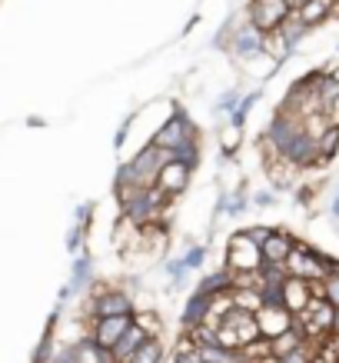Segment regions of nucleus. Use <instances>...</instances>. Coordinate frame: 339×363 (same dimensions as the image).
I'll list each match as a JSON object with an SVG mask.
<instances>
[{
    "mask_svg": "<svg viewBox=\"0 0 339 363\" xmlns=\"http://www.w3.org/2000/svg\"><path fill=\"white\" fill-rule=\"evenodd\" d=\"M170 164V150H163V147H156L154 140L143 147L140 154L133 157V160H127V167H130V177L137 187H154L156 184V174H160V167Z\"/></svg>",
    "mask_w": 339,
    "mask_h": 363,
    "instance_id": "1",
    "label": "nucleus"
},
{
    "mask_svg": "<svg viewBox=\"0 0 339 363\" xmlns=\"http://www.w3.org/2000/svg\"><path fill=\"white\" fill-rule=\"evenodd\" d=\"M193 137H200L197 123L190 121V113H186L183 107H173V113L160 123V130H156L150 140H154L156 147H163V150H173V147H180L183 140H193Z\"/></svg>",
    "mask_w": 339,
    "mask_h": 363,
    "instance_id": "2",
    "label": "nucleus"
},
{
    "mask_svg": "<svg viewBox=\"0 0 339 363\" xmlns=\"http://www.w3.org/2000/svg\"><path fill=\"white\" fill-rule=\"evenodd\" d=\"M223 264L230 267L233 274H243V270H260L263 267L260 243H253L243 230H236L230 240H226V260H223Z\"/></svg>",
    "mask_w": 339,
    "mask_h": 363,
    "instance_id": "3",
    "label": "nucleus"
},
{
    "mask_svg": "<svg viewBox=\"0 0 339 363\" xmlns=\"http://www.w3.org/2000/svg\"><path fill=\"white\" fill-rule=\"evenodd\" d=\"M289 13L293 11H289V4H286V0H250V7H246V21H250L256 30L270 33V30H276Z\"/></svg>",
    "mask_w": 339,
    "mask_h": 363,
    "instance_id": "4",
    "label": "nucleus"
},
{
    "mask_svg": "<svg viewBox=\"0 0 339 363\" xmlns=\"http://www.w3.org/2000/svg\"><path fill=\"white\" fill-rule=\"evenodd\" d=\"M263 44H266V33L256 30L250 21L240 23V27H233L230 30V50L236 60H256V57H263Z\"/></svg>",
    "mask_w": 339,
    "mask_h": 363,
    "instance_id": "5",
    "label": "nucleus"
},
{
    "mask_svg": "<svg viewBox=\"0 0 339 363\" xmlns=\"http://www.w3.org/2000/svg\"><path fill=\"white\" fill-rule=\"evenodd\" d=\"M190 177H193V170L186 164H176V160H170V164L160 167V174H156V187L163 190L170 200L183 197L186 187H190Z\"/></svg>",
    "mask_w": 339,
    "mask_h": 363,
    "instance_id": "6",
    "label": "nucleus"
},
{
    "mask_svg": "<svg viewBox=\"0 0 339 363\" xmlns=\"http://www.w3.org/2000/svg\"><path fill=\"white\" fill-rule=\"evenodd\" d=\"M130 323H133V317H97L90 323V340L97 343V347H103V350H110Z\"/></svg>",
    "mask_w": 339,
    "mask_h": 363,
    "instance_id": "7",
    "label": "nucleus"
},
{
    "mask_svg": "<svg viewBox=\"0 0 339 363\" xmlns=\"http://www.w3.org/2000/svg\"><path fill=\"white\" fill-rule=\"evenodd\" d=\"M256 327H260V337L273 340V337H280L283 330L293 327V313L286 307H266V303H263V307L256 310Z\"/></svg>",
    "mask_w": 339,
    "mask_h": 363,
    "instance_id": "8",
    "label": "nucleus"
},
{
    "mask_svg": "<svg viewBox=\"0 0 339 363\" xmlns=\"http://www.w3.org/2000/svg\"><path fill=\"white\" fill-rule=\"evenodd\" d=\"M296 247V237L289 230H283V227H273V233L263 240V264H283L286 267V257L293 253Z\"/></svg>",
    "mask_w": 339,
    "mask_h": 363,
    "instance_id": "9",
    "label": "nucleus"
},
{
    "mask_svg": "<svg viewBox=\"0 0 339 363\" xmlns=\"http://www.w3.org/2000/svg\"><path fill=\"white\" fill-rule=\"evenodd\" d=\"M309 300H313V294H309V280H303V277H286L283 280V307L289 310L293 317L306 310Z\"/></svg>",
    "mask_w": 339,
    "mask_h": 363,
    "instance_id": "10",
    "label": "nucleus"
},
{
    "mask_svg": "<svg viewBox=\"0 0 339 363\" xmlns=\"http://www.w3.org/2000/svg\"><path fill=\"white\" fill-rule=\"evenodd\" d=\"M146 340H150V337H146V330H143V327H137V323H130V327L123 330L120 340L110 347V357H113V363H127Z\"/></svg>",
    "mask_w": 339,
    "mask_h": 363,
    "instance_id": "11",
    "label": "nucleus"
},
{
    "mask_svg": "<svg viewBox=\"0 0 339 363\" xmlns=\"http://www.w3.org/2000/svg\"><path fill=\"white\" fill-rule=\"evenodd\" d=\"M209 310H213V297H207V294L193 290V294L186 297V307H183V330H190V327H200V323H207V320H209Z\"/></svg>",
    "mask_w": 339,
    "mask_h": 363,
    "instance_id": "12",
    "label": "nucleus"
},
{
    "mask_svg": "<svg viewBox=\"0 0 339 363\" xmlns=\"http://www.w3.org/2000/svg\"><path fill=\"white\" fill-rule=\"evenodd\" d=\"M233 270L226 264L223 267H217L213 274H207L203 280L197 284V290L200 294H207V297H223V294H233Z\"/></svg>",
    "mask_w": 339,
    "mask_h": 363,
    "instance_id": "13",
    "label": "nucleus"
},
{
    "mask_svg": "<svg viewBox=\"0 0 339 363\" xmlns=\"http://www.w3.org/2000/svg\"><path fill=\"white\" fill-rule=\"evenodd\" d=\"M333 11H336V0H306L299 11H293L299 21L306 23L309 30L316 27V23H326L329 17H333Z\"/></svg>",
    "mask_w": 339,
    "mask_h": 363,
    "instance_id": "14",
    "label": "nucleus"
},
{
    "mask_svg": "<svg viewBox=\"0 0 339 363\" xmlns=\"http://www.w3.org/2000/svg\"><path fill=\"white\" fill-rule=\"evenodd\" d=\"M90 284H93V260H90V253H80L77 260H74L67 290H70V294H84V290H90Z\"/></svg>",
    "mask_w": 339,
    "mask_h": 363,
    "instance_id": "15",
    "label": "nucleus"
},
{
    "mask_svg": "<svg viewBox=\"0 0 339 363\" xmlns=\"http://www.w3.org/2000/svg\"><path fill=\"white\" fill-rule=\"evenodd\" d=\"M170 160H176V164H186L190 170H197L200 160H203V143H200V137H193V140H183L180 147H173V150H170Z\"/></svg>",
    "mask_w": 339,
    "mask_h": 363,
    "instance_id": "16",
    "label": "nucleus"
},
{
    "mask_svg": "<svg viewBox=\"0 0 339 363\" xmlns=\"http://www.w3.org/2000/svg\"><path fill=\"white\" fill-rule=\"evenodd\" d=\"M276 30H280V37H283L286 44H289V47H293V50H296V47H299V40H303V37H306V33H309V27H306V23H303V21H299L296 13H289V17H286V21L280 23Z\"/></svg>",
    "mask_w": 339,
    "mask_h": 363,
    "instance_id": "17",
    "label": "nucleus"
},
{
    "mask_svg": "<svg viewBox=\"0 0 339 363\" xmlns=\"http://www.w3.org/2000/svg\"><path fill=\"white\" fill-rule=\"evenodd\" d=\"M316 154H319V164L316 167H326L333 157L339 154V127H329L323 137L316 140Z\"/></svg>",
    "mask_w": 339,
    "mask_h": 363,
    "instance_id": "18",
    "label": "nucleus"
},
{
    "mask_svg": "<svg viewBox=\"0 0 339 363\" xmlns=\"http://www.w3.org/2000/svg\"><path fill=\"white\" fill-rule=\"evenodd\" d=\"M127 363H163V343H160V337H150Z\"/></svg>",
    "mask_w": 339,
    "mask_h": 363,
    "instance_id": "19",
    "label": "nucleus"
},
{
    "mask_svg": "<svg viewBox=\"0 0 339 363\" xmlns=\"http://www.w3.org/2000/svg\"><path fill=\"white\" fill-rule=\"evenodd\" d=\"M260 97H263L260 90H253V94L240 97V104H236V111L230 113V123H233V127H240V130L246 127V117H250V111L256 107V104H260Z\"/></svg>",
    "mask_w": 339,
    "mask_h": 363,
    "instance_id": "20",
    "label": "nucleus"
},
{
    "mask_svg": "<svg viewBox=\"0 0 339 363\" xmlns=\"http://www.w3.org/2000/svg\"><path fill=\"white\" fill-rule=\"evenodd\" d=\"M240 143H243V130H240V127L226 123V127L219 130V150H223V157H233L236 150H240Z\"/></svg>",
    "mask_w": 339,
    "mask_h": 363,
    "instance_id": "21",
    "label": "nucleus"
},
{
    "mask_svg": "<svg viewBox=\"0 0 339 363\" xmlns=\"http://www.w3.org/2000/svg\"><path fill=\"white\" fill-rule=\"evenodd\" d=\"M233 307L246 310V313H256V310L263 307V294L260 290H233Z\"/></svg>",
    "mask_w": 339,
    "mask_h": 363,
    "instance_id": "22",
    "label": "nucleus"
},
{
    "mask_svg": "<svg viewBox=\"0 0 339 363\" xmlns=\"http://www.w3.org/2000/svg\"><path fill=\"white\" fill-rule=\"evenodd\" d=\"M176 260L186 267V274H190V270H200L203 260H207V247H203V243H190L183 250V257H176Z\"/></svg>",
    "mask_w": 339,
    "mask_h": 363,
    "instance_id": "23",
    "label": "nucleus"
},
{
    "mask_svg": "<svg viewBox=\"0 0 339 363\" xmlns=\"http://www.w3.org/2000/svg\"><path fill=\"white\" fill-rule=\"evenodd\" d=\"M173 363H203V353H200V347H193V343L186 340H180L176 343V357H173Z\"/></svg>",
    "mask_w": 339,
    "mask_h": 363,
    "instance_id": "24",
    "label": "nucleus"
},
{
    "mask_svg": "<svg viewBox=\"0 0 339 363\" xmlns=\"http://www.w3.org/2000/svg\"><path fill=\"white\" fill-rule=\"evenodd\" d=\"M133 323L146 330V337H160V317L156 313H133Z\"/></svg>",
    "mask_w": 339,
    "mask_h": 363,
    "instance_id": "25",
    "label": "nucleus"
},
{
    "mask_svg": "<svg viewBox=\"0 0 339 363\" xmlns=\"http://www.w3.org/2000/svg\"><path fill=\"white\" fill-rule=\"evenodd\" d=\"M236 104H240V90H226V94H223V97L217 100V113L230 117V113L236 111Z\"/></svg>",
    "mask_w": 339,
    "mask_h": 363,
    "instance_id": "26",
    "label": "nucleus"
},
{
    "mask_svg": "<svg viewBox=\"0 0 339 363\" xmlns=\"http://www.w3.org/2000/svg\"><path fill=\"white\" fill-rule=\"evenodd\" d=\"M276 190H256L250 197V207H260V210H266V207H276Z\"/></svg>",
    "mask_w": 339,
    "mask_h": 363,
    "instance_id": "27",
    "label": "nucleus"
},
{
    "mask_svg": "<svg viewBox=\"0 0 339 363\" xmlns=\"http://www.w3.org/2000/svg\"><path fill=\"white\" fill-rule=\"evenodd\" d=\"M323 290H326V300H329V303L339 310V274H329L326 280H323Z\"/></svg>",
    "mask_w": 339,
    "mask_h": 363,
    "instance_id": "28",
    "label": "nucleus"
},
{
    "mask_svg": "<svg viewBox=\"0 0 339 363\" xmlns=\"http://www.w3.org/2000/svg\"><path fill=\"white\" fill-rule=\"evenodd\" d=\"M243 233H246L253 243H260V247H263V240H266V237L273 233V227H263V223H256V227H246Z\"/></svg>",
    "mask_w": 339,
    "mask_h": 363,
    "instance_id": "29",
    "label": "nucleus"
},
{
    "mask_svg": "<svg viewBox=\"0 0 339 363\" xmlns=\"http://www.w3.org/2000/svg\"><path fill=\"white\" fill-rule=\"evenodd\" d=\"M329 220L339 227V187L333 190V200H329Z\"/></svg>",
    "mask_w": 339,
    "mask_h": 363,
    "instance_id": "30",
    "label": "nucleus"
},
{
    "mask_svg": "<svg viewBox=\"0 0 339 363\" xmlns=\"http://www.w3.org/2000/svg\"><path fill=\"white\" fill-rule=\"evenodd\" d=\"M127 133H130V117L123 121V127L117 130V140H113V143H117V147H123V140H127Z\"/></svg>",
    "mask_w": 339,
    "mask_h": 363,
    "instance_id": "31",
    "label": "nucleus"
},
{
    "mask_svg": "<svg viewBox=\"0 0 339 363\" xmlns=\"http://www.w3.org/2000/svg\"><path fill=\"white\" fill-rule=\"evenodd\" d=\"M286 4H289V11H299V7H303L306 0H286Z\"/></svg>",
    "mask_w": 339,
    "mask_h": 363,
    "instance_id": "32",
    "label": "nucleus"
},
{
    "mask_svg": "<svg viewBox=\"0 0 339 363\" xmlns=\"http://www.w3.org/2000/svg\"><path fill=\"white\" fill-rule=\"evenodd\" d=\"M309 363H329L326 357H319V353H313V357H309Z\"/></svg>",
    "mask_w": 339,
    "mask_h": 363,
    "instance_id": "33",
    "label": "nucleus"
},
{
    "mask_svg": "<svg viewBox=\"0 0 339 363\" xmlns=\"http://www.w3.org/2000/svg\"><path fill=\"white\" fill-rule=\"evenodd\" d=\"M333 333H339V310H336V323H333Z\"/></svg>",
    "mask_w": 339,
    "mask_h": 363,
    "instance_id": "34",
    "label": "nucleus"
},
{
    "mask_svg": "<svg viewBox=\"0 0 339 363\" xmlns=\"http://www.w3.org/2000/svg\"><path fill=\"white\" fill-rule=\"evenodd\" d=\"M333 13H339V0H336V11H333Z\"/></svg>",
    "mask_w": 339,
    "mask_h": 363,
    "instance_id": "35",
    "label": "nucleus"
}]
</instances>
